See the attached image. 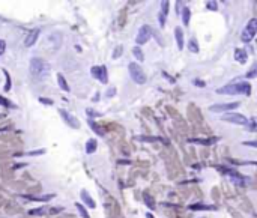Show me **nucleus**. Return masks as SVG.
Wrapping results in <instances>:
<instances>
[{
    "label": "nucleus",
    "mask_w": 257,
    "mask_h": 218,
    "mask_svg": "<svg viewBox=\"0 0 257 218\" xmlns=\"http://www.w3.org/2000/svg\"><path fill=\"white\" fill-rule=\"evenodd\" d=\"M235 59L239 63H245L247 62V51L242 50V48H236L235 50Z\"/></svg>",
    "instance_id": "obj_13"
},
{
    "label": "nucleus",
    "mask_w": 257,
    "mask_h": 218,
    "mask_svg": "<svg viewBox=\"0 0 257 218\" xmlns=\"http://www.w3.org/2000/svg\"><path fill=\"white\" fill-rule=\"evenodd\" d=\"M243 145H247V146H253V147H256V143H254V142H243Z\"/></svg>",
    "instance_id": "obj_37"
},
{
    "label": "nucleus",
    "mask_w": 257,
    "mask_h": 218,
    "mask_svg": "<svg viewBox=\"0 0 257 218\" xmlns=\"http://www.w3.org/2000/svg\"><path fill=\"white\" fill-rule=\"evenodd\" d=\"M59 114H60V118H62L63 120H65V122L68 123V126L74 128V130H78V128H80V120L77 119L75 116H72V114H71L69 111H66V110L60 108V110H59Z\"/></svg>",
    "instance_id": "obj_7"
},
{
    "label": "nucleus",
    "mask_w": 257,
    "mask_h": 218,
    "mask_svg": "<svg viewBox=\"0 0 257 218\" xmlns=\"http://www.w3.org/2000/svg\"><path fill=\"white\" fill-rule=\"evenodd\" d=\"M174 36H176L177 48L179 50H184V33H182V29L181 27H176L174 29Z\"/></svg>",
    "instance_id": "obj_12"
},
{
    "label": "nucleus",
    "mask_w": 257,
    "mask_h": 218,
    "mask_svg": "<svg viewBox=\"0 0 257 218\" xmlns=\"http://www.w3.org/2000/svg\"><path fill=\"white\" fill-rule=\"evenodd\" d=\"M98 147V142L95 138H89V142L86 143V152L87 153H95Z\"/></svg>",
    "instance_id": "obj_15"
},
{
    "label": "nucleus",
    "mask_w": 257,
    "mask_h": 218,
    "mask_svg": "<svg viewBox=\"0 0 257 218\" xmlns=\"http://www.w3.org/2000/svg\"><path fill=\"white\" fill-rule=\"evenodd\" d=\"M188 48H189V51H192V53H199V50H200L196 39H191V41L188 42Z\"/></svg>",
    "instance_id": "obj_24"
},
{
    "label": "nucleus",
    "mask_w": 257,
    "mask_h": 218,
    "mask_svg": "<svg viewBox=\"0 0 257 218\" xmlns=\"http://www.w3.org/2000/svg\"><path fill=\"white\" fill-rule=\"evenodd\" d=\"M206 8H208V9H211V11H216V9H218V3H216V2H214V0H211V2H208V3H206Z\"/></svg>",
    "instance_id": "obj_26"
},
{
    "label": "nucleus",
    "mask_w": 257,
    "mask_h": 218,
    "mask_svg": "<svg viewBox=\"0 0 257 218\" xmlns=\"http://www.w3.org/2000/svg\"><path fill=\"white\" fill-rule=\"evenodd\" d=\"M256 32H257V18H251L248 21V24L245 26V29H243L242 35H241V39L242 42H251L253 41V38L256 36Z\"/></svg>",
    "instance_id": "obj_4"
},
{
    "label": "nucleus",
    "mask_w": 257,
    "mask_h": 218,
    "mask_svg": "<svg viewBox=\"0 0 257 218\" xmlns=\"http://www.w3.org/2000/svg\"><path fill=\"white\" fill-rule=\"evenodd\" d=\"M39 102H42V104H45V105H53L54 104V102L51 99H48V98H39Z\"/></svg>",
    "instance_id": "obj_30"
},
{
    "label": "nucleus",
    "mask_w": 257,
    "mask_h": 218,
    "mask_svg": "<svg viewBox=\"0 0 257 218\" xmlns=\"http://www.w3.org/2000/svg\"><path fill=\"white\" fill-rule=\"evenodd\" d=\"M30 214L32 215H44L45 212H44V209H33V211H30Z\"/></svg>",
    "instance_id": "obj_33"
},
{
    "label": "nucleus",
    "mask_w": 257,
    "mask_h": 218,
    "mask_svg": "<svg viewBox=\"0 0 257 218\" xmlns=\"http://www.w3.org/2000/svg\"><path fill=\"white\" fill-rule=\"evenodd\" d=\"M216 93L220 95H250L251 93V84L247 81H241V83H230L223 87H220L216 90Z\"/></svg>",
    "instance_id": "obj_1"
},
{
    "label": "nucleus",
    "mask_w": 257,
    "mask_h": 218,
    "mask_svg": "<svg viewBox=\"0 0 257 218\" xmlns=\"http://www.w3.org/2000/svg\"><path fill=\"white\" fill-rule=\"evenodd\" d=\"M90 74H92L93 78L99 80V77H101V66H93V68L90 69Z\"/></svg>",
    "instance_id": "obj_25"
},
{
    "label": "nucleus",
    "mask_w": 257,
    "mask_h": 218,
    "mask_svg": "<svg viewBox=\"0 0 257 218\" xmlns=\"http://www.w3.org/2000/svg\"><path fill=\"white\" fill-rule=\"evenodd\" d=\"M0 131H2V130H0Z\"/></svg>",
    "instance_id": "obj_40"
},
{
    "label": "nucleus",
    "mask_w": 257,
    "mask_h": 218,
    "mask_svg": "<svg viewBox=\"0 0 257 218\" xmlns=\"http://www.w3.org/2000/svg\"><path fill=\"white\" fill-rule=\"evenodd\" d=\"M39 33H41L39 29H32V30H29L27 36H26L24 45H26V47H32V45H35V42L38 41V38H39Z\"/></svg>",
    "instance_id": "obj_9"
},
{
    "label": "nucleus",
    "mask_w": 257,
    "mask_h": 218,
    "mask_svg": "<svg viewBox=\"0 0 257 218\" xmlns=\"http://www.w3.org/2000/svg\"><path fill=\"white\" fill-rule=\"evenodd\" d=\"M114 93H116V92H114V89H108V92H107V96H113Z\"/></svg>",
    "instance_id": "obj_36"
},
{
    "label": "nucleus",
    "mask_w": 257,
    "mask_h": 218,
    "mask_svg": "<svg viewBox=\"0 0 257 218\" xmlns=\"http://www.w3.org/2000/svg\"><path fill=\"white\" fill-rule=\"evenodd\" d=\"M120 53H122V47L119 45L116 50H114V53H113V59H117V57L120 56Z\"/></svg>",
    "instance_id": "obj_31"
},
{
    "label": "nucleus",
    "mask_w": 257,
    "mask_h": 218,
    "mask_svg": "<svg viewBox=\"0 0 257 218\" xmlns=\"http://www.w3.org/2000/svg\"><path fill=\"white\" fill-rule=\"evenodd\" d=\"M143 199H145V203H146V206L150 209V211H155V202H153V199L147 194V193H145L143 194Z\"/></svg>",
    "instance_id": "obj_20"
},
{
    "label": "nucleus",
    "mask_w": 257,
    "mask_h": 218,
    "mask_svg": "<svg viewBox=\"0 0 257 218\" xmlns=\"http://www.w3.org/2000/svg\"><path fill=\"white\" fill-rule=\"evenodd\" d=\"M250 131H256V119L250 120Z\"/></svg>",
    "instance_id": "obj_34"
},
{
    "label": "nucleus",
    "mask_w": 257,
    "mask_h": 218,
    "mask_svg": "<svg viewBox=\"0 0 257 218\" xmlns=\"http://www.w3.org/2000/svg\"><path fill=\"white\" fill-rule=\"evenodd\" d=\"M0 20H2V18H0Z\"/></svg>",
    "instance_id": "obj_39"
},
{
    "label": "nucleus",
    "mask_w": 257,
    "mask_h": 218,
    "mask_svg": "<svg viewBox=\"0 0 257 218\" xmlns=\"http://www.w3.org/2000/svg\"><path fill=\"white\" fill-rule=\"evenodd\" d=\"M86 113H87V116H89V118H98V116H101L98 111H95V110H92V108H87Z\"/></svg>",
    "instance_id": "obj_27"
},
{
    "label": "nucleus",
    "mask_w": 257,
    "mask_h": 218,
    "mask_svg": "<svg viewBox=\"0 0 257 218\" xmlns=\"http://www.w3.org/2000/svg\"><path fill=\"white\" fill-rule=\"evenodd\" d=\"M80 196H81V200H83V203L86 204V206H89L90 209H95V208H96V203L93 202V199L90 197V194H89L86 190H81Z\"/></svg>",
    "instance_id": "obj_11"
},
{
    "label": "nucleus",
    "mask_w": 257,
    "mask_h": 218,
    "mask_svg": "<svg viewBox=\"0 0 257 218\" xmlns=\"http://www.w3.org/2000/svg\"><path fill=\"white\" fill-rule=\"evenodd\" d=\"M99 81L102 84H107L108 83V75H107V68L104 65H101V77H99Z\"/></svg>",
    "instance_id": "obj_21"
},
{
    "label": "nucleus",
    "mask_w": 257,
    "mask_h": 218,
    "mask_svg": "<svg viewBox=\"0 0 257 218\" xmlns=\"http://www.w3.org/2000/svg\"><path fill=\"white\" fill-rule=\"evenodd\" d=\"M189 209H191V211H215L216 208H215V206H208V204L197 203V204H191Z\"/></svg>",
    "instance_id": "obj_16"
},
{
    "label": "nucleus",
    "mask_w": 257,
    "mask_h": 218,
    "mask_svg": "<svg viewBox=\"0 0 257 218\" xmlns=\"http://www.w3.org/2000/svg\"><path fill=\"white\" fill-rule=\"evenodd\" d=\"M75 206H77V211L80 212V215L83 217V218H90V215H89V212H87V209L83 206L81 203H75Z\"/></svg>",
    "instance_id": "obj_23"
},
{
    "label": "nucleus",
    "mask_w": 257,
    "mask_h": 218,
    "mask_svg": "<svg viewBox=\"0 0 257 218\" xmlns=\"http://www.w3.org/2000/svg\"><path fill=\"white\" fill-rule=\"evenodd\" d=\"M30 74L35 80H45L50 74L48 63L41 57H33L30 60Z\"/></svg>",
    "instance_id": "obj_2"
},
{
    "label": "nucleus",
    "mask_w": 257,
    "mask_h": 218,
    "mask_svg": "<svg viewBox=\"0 0 257 218\" xmlns=\"http://www.w3.org/2000/svg\"><path fill=\"white\" fill-rule=\"evenodd\" d=\"M150 38H152V27L149 24H143L140 27V30L137 32L135 42H137V45H143V44H146L150 39Z\"/></svg>",
    "instance_id": "obj_5"
},
{
    "label": "nucleus",
    "mask_w": 257,
    "mask_h": 218,
    "mask_svg": "<svg viewBox=\"0 0 257 218\" xmlns=\"http://www.w3.org/2000/svg\"><path fill=\"white\" fill-rule=\"evenodd\" d=\"M256 72H257V66L254 65V66H253V69H251V71L247 74V78H254V77H256Z\"/></svg>",
    "instance_id": "obj_29"
},
{
    "label": "nucleus",
    "mask_w": 257,
    "mask_h": 218,
    "mask_svg": "<svg viewBox=\"0 0 257 218\" xmlns=\"http://www.w3.org/2000/svg\"><path fill=\"white\" fill-rule=\"evenodd\" d=\"M194 84H196V86H200V87H203V86H204V81H200V80H194Z\"/></svg>",
    "instance_id": "obj_35"
},
{
    "label": "nucleus",
    "mask_w": 257,
    "mask_h": 218,
    "mask_svg": "<svg viewBox=\"0 0 257 218\" xmlns=\"http://www.w3.org/2000/svg\"><path fill=\"white\" fill-rule=\"evenodd\" d=\"M89 126H90V128H92V131L96 133L98 135H101V137H104V135H105V131L102 130V128H101L98 123H95L93 120H89Z\"/></svg>",
    "instance_id": "obj_18"
},
{
    "label": "nucleus",
    "mask_w": 257,
    "mask_h": 218,
    "mask_svg": "<svg viewBox=\"0 0 257 218\" xmlns=\"http://www.w3.org/2000/svg\"><path fill=\"white\" fill-rule=\"evenodd\" d=\"M146 218H155V217H153L152 214H149V212H147V214H146Z\"/></svg>",
    "instance_id": "obj_38"
},
{
    "label": "nucleus",
    "mask_w": 257,
    "mask_h": 218,
    "mask_svg": "<svg viewBox=\"0 0 257 218\" xmlns=\"http://www.w3.org/2000/svg\"><path fill=\"white\" fill-rule=\"evenodd\" d=\"M57 83H59V87L62 89V90H65V92H69V86L65 80V77H63V74H57Z\"/></svg>",
    "instance_id": "obj_17"
},
{
    "label": "nucleus",
    "mask_w": 257,
    "mask_h": 218,
    "mask_svg": "<svg viewBox=\"0 0 257 218\" xmlns=\"http://www.w3.org/2000/svg\"><path fill=\"white\" fill-rule=\"evenodd\" d=\"M132 54H134V57H135L138 62H143V60H145L143 51L140 50V47H134V48H132Z\"/></svg>",
    "instance_id": "obj_22"
},
{
    "label": "nucleus",
    "mask_w": 257,
    "mask_h": 218,
    "mask_svg": "<svg viewBox=\"0 0 257 218\" xmlns=\"http://www.w3.org/2000/svg\"><path fill=\"white\" fill-rule=\"evenodd\" d=\"M169 6H170L169 2H162L161 3V11H159V15H158V21H159L161 27L165 26V18H167V14H169Z\"/></svg>",
    "instance_id": "obj_10"
},
{
    "label": "nucleus",
    "mask_w": 257,
    "mask_h": 218,
    "mask_svg": "<svg viewBox=\"0 0 257 218\" xmlns=\"http://www.w3.org/2000/svg\"><path fill=\"white\" fill-rule=\"evenodd\" d=\"M0 105H5V107H14L11 104V102L6 99V98H3V96H0Z\"/></svg>",
    "instance_id": "obj_28"
},
{
    "label": "nucleus",
    "mask_w": 257,
    "mask_h": 218,
    "mask_svg": "<svg viewBox=\"0 0 257 218\" xmlns=\"http://www.w3.org/2000/svg\"><path fill=\"white\" fill-rule=\"evenodd\" d=\"M5 50H6V42L3 39H0V56L5 53Z\"/></svg>",
    "instance_id": "obj_32"
},
{
    "label": "nucleus",
    "mask_w": 257,
    "mask_h": 218,
    "mask_svg": "<svg viewBox=\"0 0 257 218\" xmlns=\"http://www.w3.org/2000/svg\"><path fill=\"white\" fill-rule=\"evenodd\" d=\"M128 69H130V75L132 81H135L137 84H145L146 83V74L143 71V68H141L137 62H132L128 65Z\"/></svg>",
    "instance_id": "obj_3"
},
{
    "label": "nucleus",
    "mask_w": 257,
    "mask_h": 218,
    "mask_svg": "<svg viewBox=\"0 0 257 218\" xmlns=\"http://www.w3.org/2000/svg\"><path fill=\"white\" fill-rule=\"evenodd\" d=\"M189 17H191L189 8H188V6H184V9H182V23H184L185 26L189 24Z\"/></svg>",
    "instance_id": "obj_19"
},
{
    "label": "nucleus",
    "mask_w": 257,
    "mask_h": 218,
    "mask_svg": "<svg viewBox=\"0 0 257 218\" xmlns=\"http://www.w3.org/2000/svg\"><path fill=\"white\" fill-rule=\"evenodd\" d=\"M223 120L230 122V123H236V125H248V119L241 113H227L223 116Z\"/></svg>",
    "instance_id": "obj_6"
},
{
    "label": "nucleus",
    "mask_w": 257,
    "mask_h": 218,
    "mask_svg": "<svg viewBox=\"0 0 257 218\" xmlns=\"http://www.w3.org/2000/svg\"><path fill=\"white\" fill-rule=\"evenodd\" d=\"M48 41H51V44L54 42V48H59L60 44H62V35L59 32H54V33H51L48 36Z\"/></svg>",
    "instance_id": "obj_14"
},
{
    "label": "nucleus",
    "mask_w": 257,
    "mask_h": 218,
    "mask_svg": "<svg viewBox=\"0 0 257 218\" xmlns=\"http://www.w3.org/2000/svg\"><path fill=\"white\" fill-rule=\"evenodd\" d=\"M241 104L239 102H229V104H214L209 107V110L212 113H221V111H232L235 108H238Z\"/></svg>",
    "instance_id": "obj_8"
}]
</instances>
